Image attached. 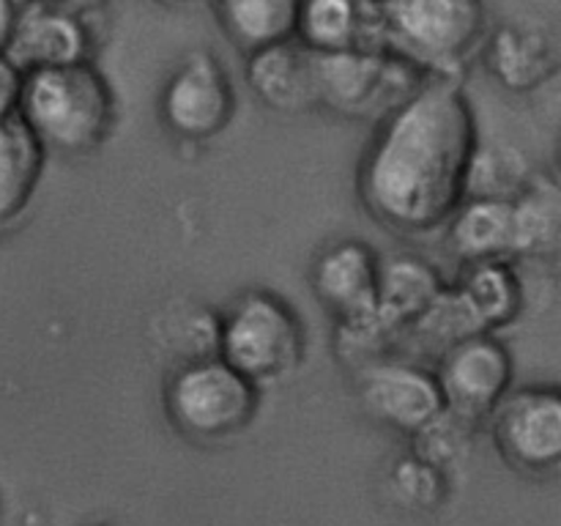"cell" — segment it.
I'll return each mask as SVG.
<instances>
[{"mask_svg":"<svg viewBox=\"0 0 561 526\" xmlns=\"http://www.w3.org/2000/svg\"><path fill=\"white\" fill-rule=\"evenodd\" d=\"M485 66L507 91H535L557 75V38L542 25L502 22L485 44Z\"/></svg>","mask_w":561,"mask_h":526,"instance_id":"5bb4252c","label":"cell"},{"mask_svg":"<svg viewBox=\"0 0 561 526\" xmlns=\"http://www.w3.org/2000/svg\"><path fill=\"white\" fill-rule=\"evenodd\" d=\"M387 49L427 75H453L485 31L482 0H381Z\"/></svg>","mask_w":561,"mask_h":526,"instance_id":"5b68a950","label":"cell"},{"mask_svg":"<svg viewBox=\"0 0 561 526\" xmlns=\"http://www.w3.org/2000/svg\"><path fill=\"white\" fill-rule=\"evenodd\" d=\"M16 11H20V5H16L14 0H0V53L5 49V44H9L11 38V31H14Z\"/></svg>","mask_w":561,"mask_h":526,"instance_id":"4316f807","label":"cell"},{"mask_svg":"<svg viewBox=\"0 0 561 526\" xmlns=\"http://www.w3.org/2000/svg\"><path fill=\"white\" fill-rule=\"evenodd\" d=\"M378 261L365 241H334L312 263V288L318 301L337 321L376 310Z\"/></svg>","mask_w":561,"mask_h":526,"instance_id":"7c38bea8","label":"cell"},{"mask_svg":"<svg viewBox=\"0 0 561 526\" xmlns=\"http://www.w3.org/2000/svg\"><path fill=\"white\" fill-rule=\"evenodd\" d=\"M312 75L323 107L340 115H383L403 102L427 71L392 49H312Z\"/></svg>","mask_w":561,"mask_h":526,"instance_id":"8992f818","label":"cell"},{"mask_svg":"<svg viewBox=\"0 0 561 526\" xmlns=\"http://www.w3.org/2000/svg\"><path fill=\"white\" fill-rule=\"evenodd\" d=\"M247 82L268 107L279 113L318 107L312 49L296 38L247 53Z\"/></svg>","mask_w":561,"mask_h":526,"instance_id":"9a60e30c","label":"cell"},{"mask_svg":"<svg viewBox=\"0 0 561 526\" xmlns=\"http://www.w3.org/2000/svg\"><path fill=\"white\" fill-rule=\"evenodd\" d=\"M225 36L244 53L290 42L299 27L301 0H214Z\"/></svg>","mask_w":561,"mask_h":526,"instance_id":"44dd1931","label":"cell"},{"mask_svg":"<svg viewBox=\"0 0 561 526\" xmlns=\"http://www.w3.org/2000/svg\"><path fill=\"white\" fill-rule=\"evenodd\" d=\"M16 115L44 151L82 157L102 146L115 126V91L91 60L25 71Z\"/></svg>","mask_w":561,"mask_h":526,"instance_id":"7a4b0ae2","label":"cell"},{"mask_svg":"<svg viewBox=\"0 0 561 526\" xmlns=\"http://www.w3.org/2000/svg\"><path fill=\"white\" fill-rule=\"evenodd\" d=\"M47 3L64 5V9H71V11H80V9H85V5L99 3V0H47Z\"/></svg>","mask_w":561,"mask_h":526,"instance_id":"83f0119b","label":"cell"},{"mask_svg":"<svg viewBox=\"0 0 561 526\" xmlns=\"http://www.w3.org/2000/svg\"><path fill=\"white\" fill-rule=\"evenodd\" d=\"M449 247L463 263L513 258V201L466 195L449 222Z\"/></svg>","mask_w":561,"mask_h":526,"instance_id":"e0dca14e","label":"cell"},{"mask_svg":"<svg viewBox=\"0 0 561 526\" xmlns=\"http://www.w3.org/2000/svg\"><path fill=\"white\" fill-rule=\"evenodd\" d=\"M453 288L482 332L510 327L524 310V283L510 258L466 263Z\"/></svg>","mask_w":561,"mask_h":526,"instance_id":"2e32d148","label":"cell"},{"mask_svg":"<svg viewBox=\"0 0 561 526\" xmlns=\"http://www.w3.org/2000/svg\"><path fill=\"white\" fill-rule=\"evenodd\" d=\"M356 389L373 420L409 436L444 411L436 373L392 356L356 370Z\"/></svg>","mask_w":561,"mask_h":526,"instance_id":"30bf717a","label":"cell"},{"mask_svg":"<svg viewBox=\"0 0 561 526\" xmlns=\"http://www.w3.org/2000/svg\"><path fill=\"white\" fill-rule=\"evenodd\" d=\"M513 373L507 345L493 332H477L442 351L436 381L449 411L480 422L513 387Z\"/></svg>","mask_w":561,"mask_h":526,"instance_id":"9c48e42d","label":"cell"},{"mask_svg":"<svg viewBox=\"0 0 561 526\" xmlns=\"http://www.w3.org/2000/svg\"><path fill=\"white\" fill-rule=\"evenodd\" d=\"M25 71L14 64L5 53H0V121L16 115Z\"/></svg>","mask_w":561,"mask_h":526,"instance_id":"484cf974","label":"cell"},{"mask_svg":"<svg viewBox=\"0 0 561 526\" xmlns=\"http://www.w3.org/2000/svg\"><path fill=\"white\" fill-rule=\"evenodd\" d=\"M236 88L222 60L208 49L186 53L159 93L162 124L186 142L214 140L236 115Z\"/></svg>","mask_w":561,"mask_h":526,"instance_id":"52a82bcc","label":"cell"},{"mask_svg":"<svg viewBox=\"0 0 561 526\" xmlns=\"http://www.w3.org/2000/svg\"><path fill=\"white\" fill-rule=\"evenodd\" d=\"M296 42L316 53L387 49L381 0H301Z\"/></svg>","mask_w":561,"mask_h":526,"instance_id":"4fadbf2b","label":"cell"},{"mask_svg":"<svg viewBox=\"0 0 561 526\" xmlns=\"http://www.w3.org/2000/svg\"><path fill=\"white\" fill-rule=\"evenodd\" d=\"M164 3H184V0H164Z\"/></svg>","mask_w":561,"mask_h":526,"instance_id":"f1b7e54d","label":"cell"},{"mask_svg":"<svg viewBox=\"0 0 561 526\" xmlns=\"http://www.w3.org/2000/svg\"><path fill=\"white\" fill-rule=\"evenodd\" d=\"M474 427L477 422L466 420V416L455 414V411L444 405L442 414L433 416L416 433H411L414 436V455L444 471L447 466L458 464L463 458L466 449L471 447Z\"/></svg>","mask_w":561,"mask_h":526,"instance_id":"cb8c5ba5","label":"cell"},{"mask_svg":"<svg viewBox=\"0 0 561 526\" xmlns=\"http://www.w3.org/2000/svg\"><path fill=\"white\" fill-rule=\"evenodd\" d=\"M162 318L164 327H157L153 334H159L164 340V345L181 356V362L217 354L219 318L208 307H197L190 301L181 310L170 307Z\"/></svg>","mask_w":561,"mask_h":526,"instance_id":"603a6c76","label":"cell"},{"mask_svg":"<svg viewBox=\"0 0 561 526\" xmlns=\"http://www.w3.org/2000/svg\"><path fill=\"white\" fill-rule=\"evenodd\" d=\"M44 159L47 151L20 115L0 121V230L27 211L42 181Z\"/></svg>","mask_w":561,"mask_h":526,"instance_id":"ac0fdd59","label":"cell"},{"mask_svg":"<svg viewBox=\"0 0 561 526\" xmlns=\"http://www.w3.org/2000/svg\"><path fill=\"white\" fill-rule=\"evenodd\" d=\"M499 453L524 474H553L561 460V392L557 387L507 389L488 414Z\"/></svg>","mask_w":561,"mask_h":526,"instance_id":"ba28073f","label":"cell"},{"mask_svg":"<svg viewBox=\"0 0 561 526\" xmlns=\"http://www.w3.org/2000/svg\"><path fill=\"white\" fill-rule=\"evenodd\" d=\"M477 148V115L463 88L453 75H427L381 115L362 153V203L394 233H433L463 203Z\"/></svg>","mask_w":561,"mask_h":526,"instance_id":"6da1fadb","label":"cell"},{"mask_svg":"<svg viewBox=\"0 0 561 526\" xmlns=\"http://www.w3.org/2000/svg\"><path fill=\"white\" fill-rule=\"evenodd\" d=\"M444 288L447 285L438 268L425 258L403 252V255L378 261L376 307L400 329H409L438 299Z\"/></svg>","mask_w":561,"mask_h":526,"instance_id":"d6986e66","label":"cell"},{"mask_svg":"<svg viewBox=\"0 0 561 526\" xmlns=\"http://www.w3.org/2000/svg\"><path fill=\"white\" fill-rule=\"evenodd\" d=\"M91 31L80 11L31 0L16 11L14 31L3 53L22 71L42 69V66H64L75 60H91Z\"/></svg>","mask_w":561,"mask_h":526,"instance_id":"8fae6325","label":"cell"},{"mask_svg":"<svg viewBox=\"0 0 561 526\" xmlns=\"http://www.w3.org/2000/svg\"><path fill=\"white\" fill-rule=\"evenodd\" d=\"M305 323L272 290H247L219 318L217 354L257 387L290 376L305 359Z\"/></svg>","mask_w":561,"mask_h":526,"instance_id":"277c9868","label":"cell"},{"mask_svg":"<svg viewBox=\"0 0 561 526\" xmlns=\"http://www.w3.org/2000/svg\"><path fill=\"white\" fill-rule=\"evenodd\" d=\"M164 409L186 438L222 444L252 425L261 387L219 354L181 362L164 384Z\"/></svg>","mask_w":561,"mask_h":526,"instance_id":"3957f363","label":"cell"},{"mask_svg":"<svg viewBox=\"0 0 561 526\" xmlns=\"http://www.w3.org/2000/svg\"><path fill=\"white\" fill-rule=\"evenodd\" d=\"M389 488L400 507L405 510H436L447 493L444 471L414 453L400 458L389 471Z\"/></svg>","mask_w":561,"mask_h":526,"instance_id":"d4e9b609","label":"cell"},{"mask_svg":"<svg viewBox=\"0 0 561 526\" xmlns=\"http://www.w3.org/2000/svg\"><path fill=\"white\" fill-rule=\"evenodd\" d=\"M513 258H546L559 250L561 192L551 175H531L513 197Z\"/></svg>","mask_w":561,"mask_h":526,"instance_id":"ffe728a7","label":"cell"},{"mask_svg":"<svg viewBox=\"0 0 561 526\" xmlns=\"http://www.w3.org/2000/svg\"><path fill=\"white\" fill-rule=\"evenodd\" d=\"M400 332L403 329L389 321L378 307L370 312H362V316L343 318V321H337V334H334L340 359L354 370L389 359V351H392Z\"/></svg>","mask_w":561,"mask_h":526,"instance_id":"7402d4cb","label":"cell"}]
</instances>
